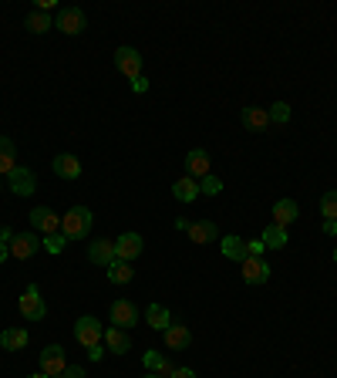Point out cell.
<instances>
[{
    "mask_svg": "<svg viewBox=\"0 0 337 378\" xmlns=\"http://www.w3.org/2000/svg\"><path fill=\"white\" fill-rule=\"evenodd\" d=\"M92 209L88 206H71L64 216H61V233L68 237V240H88V233H92Z\"/></svg>",
    "mask_w": 337,
    "mask_h": 378,
    "instance_id": "cell-1",
    "label": "cell"
},
{
    "mask_svg": "<svg viewBox=\"0 0 337 378\" xmlns=\"http://www.w3.org/2000/svg\"><path fill=\"white\" fill-rule=\"evenodd\" d=\"M101 338H105V328H101L98 318L85 314V318H78L75 321V341L81 344V348H94V344H101Z\"/></svg>",
    "mask_w": 337,
    "mask_h": 378,
    "instance_id": "cell-2",
    "label": "cell"
},
{
    "mask_svg": "<svg viewBox=\"0 0 337 378\" xmlns=\"http://www.w3.org/2000/svg\"><path fill=\"white\" fill-rule=\"evenodd\" d=\"M27 220H31V230H34V233H44V237L61 233V216H57L51 206H34L27 213Z\"/></svg>",
    "mask_w": 337,
    "mask_h": 378,
    "instance_id": "cell-3",
    "label": "cell"
},
{
    "mask_svg": "<svg viewBox=\"0 0 337 378\" xmlns=\"http://www.w3.org/2000/svg\"><path fill=\"white\" fill-rule=\"evenodd\" d=\"M17 307H20V314L27 318V321H41L44 314H48V307H44V298H41V290L31 284L24 294H20V301H17Z\"/></svg>",
    "mask_w": 337,
    "mask_h": 378,
    "instance_id": "cell-4",
    "label": "cell"
},
{
    "mask_svg": "<svg viewBox=\"0 0 337 378\" xmlns=\"http://www.w3.org/2000/svg\"><path fill=\"white\" fill-rule=\"evenodd\" d=\"M64 368H68V355H64V348L61 344H48L44 351H41V372L44 375H64Z\"/></svg>",
    "mask_w": 337,
    "mask_h": 378,
    "instance_id": "cell-5",
    "label": "cell"
},
{
    "mask_svg": "<svg viewBox=\"0 0 337 378\" xmlns=\"http://www.w3.org/2000/svg\"><path fill=\"white\" fill-rule=\"evenodd\" d=\"M115 68H118L125 78L135 81V78H142V55H138L135 48L125 44V48H118V51H115Z\"/></svg>",
    "mask_w": 337,
    "mask_h": 378,
    "instance_id": "cell-6",
    "label": "cell"
},
{
    "mask_svg": "<svg viewBox=\"0 0 337 378\" xmlns=\"http://www.w3.org/2000/svg\"><path fill=\"white\" fill-rule=\"evenodd\" d=\"M85 24H88V20H85V10H81V7H64L55 20L57 31H61V34H71V38L85 31Z\"/></svg>",
    "mask_w": 337,
    "mask_h": 378,
    "instance_id": "cell-7",
    "label": "cell"
},
{
    "mask_svg": "<svg viewBox=\"0 0 337 378\" xmlns=\"http://www.w3.org/2000/svg\"><path fill=\"white\" fill-rule=\"evenodd\" d=\"M112 324L115 328H122V331L135 328V324H138V307H135V301H129V298L115 301L112 304Z\"/></svg>",
    "mask_w": 337,
    "mask_h": 378,
    "instance_id": "cell-8",
    "label": "cell"
},
{
    "mask_svg": "<svg viewBox=\"0 0 337 378\" xmlns=\"http://www.w3.org/2000/svg\"><path fill=\"white\" fill-rule=\"evenodd\" d=\"M142 246L145 240L138 237V233H122L118 240H115V260H135V257H142Z\"/></svg>",
    "mask_w": 337,
    "mask_h": 378,
    "instance_id": "cell-9",
    "label": "cell"
},
{
    "mask_svg": "<svg viewBox=\"0 0 337 378\" xmlns=\"http://www.w3.org/2000/svg\"><path fill=\"white\" fill-rule=\"evenodd\" d=\"M7 186L14 189L17 196H31L38 189V176H34V169H27V166H17V169L7 176Z\"/></svg>",
    "mask_w": 337,
    "mask_h": 378,
    "instance_id": "cell-10",
    "label": "cell"
},
{
    "mask_svg": "<svg viewBox=\"0 0 337 378\" xmlns=\"http://www.w3.org/2000/svg\"><path fill=\"white\" fill-rule=\"evenodd\" d=\"M38 246H41V240H38L34 230H31V233H14V240H10V257H14V260H27V257L38 253Z\"/></svg>",
    "mask_w": 337,
    "mask_h": 378,
    "instance_id": "cell-11",
    "label": "cell"
},
{
    "mask_svg": "<svg viewBox=\"0 0 337 378\" xmlns=\"http://www.w3.org/2000/svg\"><path fill=\"white\" fill-rule=\"evenodd\" d=\"M162 341H166L168 351H186L189 344H192V331H189L186 324H168L166 331H162Z\"/></svg>",
    "mask_w": 337,
    "mask_h": 378,
    "instance_id": "cell-12",
    "label": "cell"
},
{
    "mask_svg": "<svg viewBox=\"0 0 337 378\" xmlns=\"http://www.w3.org/2000/svg\"><path fill=\"white\" fill-rule=\"evenodd\" d=\"M186 176L189 179H196V183L209 176V152L206 149H192L186 155Z\"/></svg>",
    "mask_w": 337,
    "mask_h": 378,
    "instance_id": "cell-13",
    "label": "cell"
},
{
    "mask_svg": "<svg viewBox=\"0 0 337 378\" xmlns=\"http://www.w3.org/2000/svg\"><path fill=\"white\" fill-rule=\"evenodd\" d=\"M88 260L98 267H112L115 264V240H92V244H88Z\"/></svg>",
    "mask_w": 337,
    "mask_h": 378,
    "instance_id": "cell-14",
    "label": "cell"
},
{
    "mask_svg": "<svg viewBox=\"0 0 337 378\" xmlns=\"http://www.w3.org/2000/svg\"><path fill=\"white\" fill-rule=\"evenodd\" d=\"M189 240L192 244H216L220 240V227L213 220H199V223H189Z\"/></svg>",
    "mask_w": 337,
    "mask_h": 378,
    "instance_id": "cell-15",
    "label": "cell"
},
{
    "mask_svg": "<svg viewBox=\"0 0 337 378\" xmlns=\"http://www.w3.org/2000/svg\"><path fill=\"white\" fill-rule=\"evenodd\" d=\"M243 281L246 284H266L270 281V264L263 257H246L243 260Z\"/></svg>",
    "mask_w": 337,
    "mask_h": 378,
    "instance_id": "cell-16",
    "label": "cell"
},
{
    "mask_svg": "<svg viewBox=\"0 0 337 378\" xmlns=\"http://www.w3.org/2000/svg\"><path fill=\"white\" fill-rule=\"evenodd\" d=\"M240 122H243L250 132H266V129H270V112H266V108H257V105H246L243 115H240Z\"/></svg>",
    "mask_w": 337,
    "mask_h": 378,
    "instance_id": "cell-17",
    "label": "cell"
},
{
    "mask_svg": "<svg viewBox=\"0 0 337 378\" xmlns=\"http://www.w3.org/2000/svg\"><path fill=\"white\" fill-rule=\"evenodd\" d=\"M14 169H17V146L7 135H0V179L10 176Z\"/></svg>",
    "mask_w": 337,
    "mask_h": 378,
    "instance_id": "cell-18",
    "label": "cell"
},
{
    "mask_svg": "<svg viewBox=\"0 0 337 378\" xmlns=\"http://www.w3.org/2000/svg\"><path fill=\"white\" fill-rule=\"evenodd\" d=\"M220 246H223V257L226 260H233V264H243L246 257H250L243 237H233V233H229V237H223V244Z\"/></svg>",
    "mask_w": 337,
    "mask_h": 378,
    "instance_id": "cell-19",
    "label": "cell"
},
{
    "mask_svg": "<svg viewBox=\"0 0 337 378\" xmlns=\"http://www.w3.org/2000/svg\"><path fill=\"white\" fill-rule=\"evenodd\" d=\"M105 348H108V351H115V355H125V351H129L131 348V338H129V331H122V328H105Z\"/></svg>",
    "mask_w": 337,
    "mask_h": 378,
    "instance_id": "cell-20",
    "label": "cell"
},
{
    "mask_svg": "<svg viewBox=\"0 0 337 378\" xmlns=\"http://www.w3.org/2000/svg\"><path fill=\"white\" fill-rule=\"evenodd\" d=\"M297 216H300V209H297L294 200H277V203H273V223H277V227L287 230Z\"/></svg>",
    "mask_w": 337,
    "mask_h": 378,
    "instance_id": "cell-21",
    "label": "cell"
},
{
    "mask_svg": "<svg viewBox=\"0 0 337 378\" xmlns=\"http://www.w3.org/2000/svg\"><path fill=\"white\" fill-rule=\"evenodd\" d=\"M55 172L61 176V179H78V176H81V162H78V155H71V152L55 155Z\"/></svg>",
    "mask_w": 337,
    "mask_h": 378,
    "instance_id": "cell-22",
    "label": "cell"
},
{
    "mask_svg": "<svg viewBox=\"0 0 337 378\" xmlns=\"http://www.w3.org/2000/svg\"><path fill=\"white\" fill-rule=\"evenodd\" d=\"M0 348H3V351H20V348H27V331H24V328H7V331H0Z\"/></svg>",
    "mask_w": 337,
    "mask_h": 378,
    "instance_id": "cell-23",
    "label": "cell"
},
{
    "mask_svg": "<svg viewBox=\"0 0 337 378\" xmlns=\"http://www.w3.org/2000/svg\"><path fill=\"white\" fill-rule=\"evenodd\" d=\"M145 321H149V328H155V331H166L168 324H172V314H168V307H162V304H149V307H145Z\"/></svg>",
    "mask_w": 337,
    "mask_h": 378,
    "instance_id": "cell-24",
    "label": "cell"
},
{
    "mask_svg": "<svg viewBox=\"0 0 337 378\" xmlns=\"http://www.w3.org/2000/svg\"><path fill=\"white\" fill-rule=\"evenodd\" d=\"M145 368L155 372V375H162V378H168L172 372H175V365H172L162 351H145Z\"/></svg>",
    "mask_w": 337,
    "mask_h": 378,
    "instance_id": "cell-25",
    "label": "cell"
},
{
    "mask_svg": "<svg viewBox=\"0 0 337 378\" xmlns=\"http://www.w3.org/2000/svg\"><path fill=\"white\" fill-rule=\"evenodd\" d=\"M263 246H266V250H283V246L290 244V240H287V230L283 227H277V223H270V227L263 230Z\"/></svg>",
    "mask_w": 337,
    "mask_h": 378,
    "instance_id": "cell-26",
    "label": "cell"
},
{
    "mask_svg": "<svg viewBox=\"0 0 337 378\" xmlns=\"http://www.w3.org/2000/svg\"><path fill=\"white\" fill-rule=\"evenodd\" d=\"M172 196H175L179 203H192V200L199 196V183H196V179H189V176H182V179L172 186Z\"/></svg>",
    "mask_w": 337,
    "mask_h": 378,
    "instance_id": "cell-27",
    "label": "cell"
},
{
    "mask_svg": "<svg viewBox=\"0 0 337 378\" xmlns=\"http://www.w3.org/2000/svg\"><path fill=\"white\" fill-rule=\"evenodd\" d=\"M24 27H27L31 34H44V31H51L55 24H51V18H48L44 10H31V14H27V20H24Z\"/></svg>",
    "mask_w": 337,
    "mask_h": 378,
    "instance_id": "cell-28",
    "label": "cell"
},
{
    "mask_svg": "<svg viewBox=\"0 0 337 378\" xmlns=\"http://www.w3.org/2000/svg\"><path fill=\"white\" fill-rule=\"evenodd\" d=\"M131 277H135V270H131L129 260H115V264L108 267V281L112 284H129Z\"/></svg>",
    "mask_w": 337,
    "mask_h": 378,
    "instance_id": "cell-29",
    "label": "cell"
},
{
    "mask_svg": "<svg viewBox=\"0 0 337 378\" xmlns=\"http://www.w3.org/2000/svg\"><path fill=\"white\" fill-rule=\"evenodd\" d=\"M320 216L324 220H337V189H327L320 196Z\"/></svg>",
    "mask_w": 337,
    "mask_h": 378,
    "instance_id": "cell-30",
    "label": "cell"
},
{
    "mask_svg": "<svg viewBox=\"0 0 337 378\" xmlns=\"http://www.w3.org/2000/svg\"><path fill=\"white\" fill-rule=\"evenodd\" d=\"M199 192H203V196H220V192H223V179L209 172L206 179H199Z\"/></svg>",
    "mask_w": 337,
    "mask_h": 378,
    "instance_id": "cell-31",
    "label": "cell"
},
{
    "mask_svg": "<svg viewBox=\"0 0 337 378\" xmlns=\"http://www.w3.org/2000/svg\"><path fill=\"white\" fill-rule=\"evenodd\" d=\"M270 122H277V125H287V122H290V105H287V102H277V105H270Z\"/></svg>",
    "mask_w": 337,
    "mask_h": 378,
    "instance_id": "cell-32",
    "label": "cell"
},
{
    "mask_svg": "<svg viewBox=\"0 0 337 378\" xmlns=\"http://www.w3.org/2000/svg\"><path fill=\"white\" fill-rule=\"evenodd\" d=\"M41 244H44V250H48V253H61V250H64V244H68V237H64V233H51V237H44Z\"/></svg>",
    "mask_w": 337,
    "mask_h": 378,
    "instance_id": "cell-33",
    "label": "cell"
},
{
    "mask_svg": "<svg viewBox=\"0 0 337 378\" xmlns=\"http://www.w3.org/2000/svg\"><path fill=\"white\" fill-rule=\"evenodd\" d=\"M246 250H250V257H260L266 246H263V240H246Z\"/></svg>",
    "mask_w": 337,
    "mask_h": 378,
    "instance_id": "cell-34",
    "label": "cell"
},
{
    "mask_svg": "<svg viewBox=\"0 0 337 378\" xmlns=\"http://www.w3.org/2000/svg\"><path fill=\"white\" fill-rule=\"evenodd\" d=\"M64 378H85V368L81 365H68L64 368Z\"/></svg>",
    "mask_w": 337,
    "mask_h": 378,
    "instance_id": "cell-35",
    "label": "cell"
},
{
    "mask_svg": "<svg viewBox=\"0 0 337 378\" xmlns=\"http://www.w3.org/2000/svg\"><path fill=\"white\" fill-rule=\"evenodd\" d=\"M10 240H14V230H10V227H0V246H10Z\"/></svg>",
    "mask_w": 337,
    "mask_h": 378,
    "instance_id": "cell-36",
    "label": "cell"
},
{
    "mask_svg": "<svg viewBox=\"0 0 337 378\" xmlns=\"http://www.w3.org/2000/svg\"><path fill=\"white\" fill-rule=\"evenodd\" d=\"M168 378H196V372H192V368H175Z\"/></svg>",
    "mask_w": 337,
    "mask_h": 378,
    "instance_id": "cell-37",
    "label": "cell"
},
{
    "mask_svg": "<svg viewBox=\"0 0 337 378\" xmlns=\"http://www.w3.org/2000/svg\"><path fill=\"white\" fill-rule=\"evenodd\" d=\"M145 88H149V81H145V78H135V81H131V92H145Z\"/></svg>",
    "mask_w": 337,
    "mask_h": 378,
    "instance_id": "cell-38",
    "label": "cell"
},
{
    "mask_svg": "<svg viewBox=\"0 0 337 378\" xmlns=\"http://www.w3.org/2000/svg\"><path fill=\"white\" fill-rule=\"evenodd\" d=\"M88 355H92V361H101V358H105V348H101V344H94V348H88Z\"/></svg>",
    "mask_w": 337,
    "mask_h": 378,
    "instance_id": "cell-39",
    "label": "cell"
},
{
    "mask_svg": "<svg viewBox=\"0 0 337 378\" xmlns=\"http://www.w3.org/2000/svg\"><path fill=\"white\" fill-rule=\"evenodd\" d=\"M324 233L327 237H337V220H324Z\"/></svg>",
    "mask_w": 337,
    "mask_h": 378,
    "instance_id": "cell-40",
    "label": "cell"
},
{
    "mask_svg": "<svg viewBox=\"0 0 337 378\" xmlns=\"http://www.w3.org/2000/svg\"><path fill=\"white\" fill-rule=\"evenodd\" d=\"M7 253H10V246H0V264L7 260Z\"/></svg>",
    "mask_w": 337,
    "mask_h": 378,
    "instance_id": "cell-41",
    "label": "cell"
},
{
    "mask_svg": "<svg viewBox=\"0 0 337 378\" xmlns=\"http://www.w3.org/2000/svg\"><path fill=\"white\" fill-rule=\"evenodd\" d=\"M27 378H51V375H44V372H38V375H27Z\"/></svg>",
    "mask_w": 337,
    "mask_h": 378,
    "instance_id": "cell-42",
    "label": "cell"
},
{
    "mask_svg": "<svg viewBox=\"0 0 337 378\" xmlns=\"http://www.w3.org/2000/svg\"><path fill=\"white\" fill-rule=\"evenodd\" d=\"M142 378H162V375H155V372H149V375H142Z\"/></svg>",
    "mask_w": 337,
    "mask_h": 378,
    "instance_id": "cell-43",
    "label": "cell"
},
{
    "mask_svg": "<svg viewBox=\"0 0 337 378\" xmlns=\"http://www.w3.org/2000/svg\"><path fill=\"white\" fill-rule=\"evenodd\" d=\"M334 264H337V246H334Z\"/></svg>",
    "mask_w": 337,
    "mask_h": 378,
    "instance_id": "cell-44",
    "label": "cell"
},
{
    "mask_svg": "<svg viewBox=\"0 0 337 378\" xmlns=\"http://www.w3.org/2000/svg\"><path fill=\"white\" fill-rule=\"evenodd\" d=\"M0 189H3V183H0Z\"/></svg>",
    "mask_w": 337,
    "mask_h": 378,
    "instance_id": "cell-45",
    "label": "cell"
},
{
    "mask_svg": "<svg viewBox=\"0 0 337 378\" xmlns=\"http://www.w3.org/2000/svg\"><path fill=\"white\" fill-rule=\"evenodd\" d=\"M57 378H64V375H57Z\"/></svg>",
    "mask_w": 337,
    "mask_h": 378,
    "instance_id": "cell-46",
    "label": "cell"
}]
</instances>
